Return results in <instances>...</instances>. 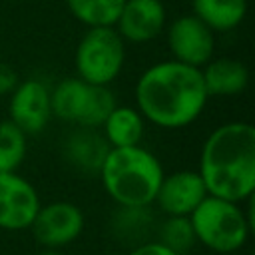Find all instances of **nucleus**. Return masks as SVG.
<instances>
[{"label":"nucleus","instance_id":"nucleus-1","mask_svg":"<svg viewBox=\"0 0 255 255\" xmlns=\"http://www.w3.org/2000/svg\"><path fill=\"white\" fill-rule=\"evenodd\" d=\"M209 104L201 70L161 60L147 66L133 84V106L159 129H183L195 124Z\"/></svg>","mask_w":255,"mask_h":255},{"label":"nucleus","instance_id":"nucleus-2","mask_svg":"<svg viewBox=\"0 0 255 255\" xmlns=\"http://www.w3.org/2000/svg\"><path fill=\"white\" fill-rule=\"evenodd\" d=\"M197 173L207 195L245 203L255 193V126L233 120L215 126L201 143Z\"/></svg>","mask_w":255,"mask_h":255},{"label":"nucleus","instance_id":"nucleus-3","mask_svg":"<svg viewBox=\"0 0 255 255\" xmlns=\"http://www.w3.org/2000/svg\"><path fill=\"white\" fill-rule=\"evenodd\" d=\"M163 173L159 157L139 143L110 147L98 177L118 207H151Z\"/></svg>","mask_w":255,"mask_h":255},{"label":"nucleus","instance_id":"nucleus-4","mask_svg":"<svg viewBox=\"0 0 255 255\" xmlns=\"http://www.w3.org/2000/svg\"><path fill=\"white\" fill-rule=\"evenodd\" d=\"M251 199L249 207H243V203L237 201L205 195L189 215L195 241L221 255L243 249L253 229Z\"/></svg>","mask_w":255,"mask_h":255},{"label":"nucleus","instance_id":"nucleus-5","mask_svg":"<svg viewBox=\"0 0 255 255\" xmlns=\"http://www.w3.org/2000/svg\"><path fill=\"white\" fill-rule=\"evenodd\" d=\"M128 44L114 26L86 28L74 50V70L80 80L92 86L110 88L124 72Z\"/></svg>","mask_w":255,"mask_h":255},{"label":"nucleus","instance_id":"nucleus-6","mask_svg":"<svg viewBox=\"0 0 255 255\" xmlns=\"http://www.w3.org/2000/svg\"><path fill=\"white\" fill-rule=\"evenodd\" d=\"M116 104V94L110 88L86 84L78 76L62 78L50 88L52 118L74 128L100 129Z\"/></svg>","mask_w":255,"mask_h":255},{"label":"nucleus","instance_id":"nucleus-7","mask_svg":"<svg viewBox=\"0 0 255 255\" xmlns=\"http://www.w3.org/2000/svg\"><path fill=\"white\" fill-rule=\"evenodd\" d=\"M163 34L171 60L179 64L201 70L215 56V32L193 14H179L167 20Z\"/></svg>","mask_w":255,"mask_h":255},{"label":"nucleus","instance_id":"nucleus-8","mask_svg":"<svg viewBox=\"0 0 255 255\" xmlns=\"http://www.w3.org/2000/svg\"><path fill=\"white\" fill-rule=\"evenodd\" d=\"M86 225L84 211L72 201H50L40 205L30 229L34 239L46 249H62L74 243Z\"/></svg>","mask_w":255,"mask_h":255},{"label":"nucleus","instance_id":"nucleus-9","mask_svg":"<svg viewBox=\"0 0 255 255\" xmlns=\"http://www.w3.org/2000/svg\"><path fill=\"white\" fill-rule=\"evenodd\" d=\"M8 120L26 135L42 133L52 120L48 84L38 78L20 80L8 96Z\"/></svg>","mask_w":255,"mask_h":255},{"label":"nucleus","instance_id":"nucleus-10","mask_svg":"<svg viewBox=\"0 0 255 255\" xmlns=\"http://www.w3.org/2000/svg\"><path fill=\"white\" fill-rule=\"evenodd\" d=\"M42 201L38 189L18 171L0 173V229H30Z\"/></svg>","mask_w":255,"mask_h":255},{"label":"nucleus","instance_id":"nucleus-11","mask_svg":"<svg viewBox=\"0 0 255 255\" xmlns=\"http://www.w3.org/2000/svg\"><path fill=\"white\" fill-rule=\"evenodd\" d=\"M167 26V8L163 0H126L114 24L126 44H149L157 40Z\"/></svg>","mask_w":255,"mask_h":255},{"label":"nucleus","instance_id":"nucleus-12","mask_svg":"<svg viewBox=\"0 0 255 255\" xmlns=\"http://www.w3.org/2000/svg\"><path fill=\"white\" fill-rule=\"evenodd\" d=\"M205 195H207V189L197 169H177L171 173H163L153 205L163 215L189 217L191 211L203 201Z\"/></svg>","mask_w":255,"mask_h":255},{"label":"nucleus","instance_id":"nucleus-13","mask_svg":"<svg viewBox=\"0 0 255 255\" xmlns=\"http://www.w3.org/2000/svg\"><path fill=\"white\" fill-rule=\"evenodd\" d=\"M110 145L100 129L74 128L62 141V155L70 167L84 175H98Z\"/></svg>","mask_w":255,"mask_h":255},{"label":"nucleus","instance_id":"nucleus-14","mask_svg":"<svg viewBox=\"0 0 255 255\" xmlns=\"http://www.w3.org/2000/svg\"><path fill=\"white\" fill-rule=\"evenodd\" d=\"M201 78L209 98H235L249 86L247 66L231 56H213L201 68Z\"/></svg>","mask_w":255,"mask_h":255},{"label":"nucleus","instance_id":"nucleus-15","mask_svg":"<svg viewBox=\"0 0 255 255\" xmlns=\"http://www.w3.org/2000/svg\"><path fill=\"white\" fill-rule=\"evenodd\" d=\"M145 120L135 110V106L116 104V108L108 114L100 131L110 147H129L139 145L145 137Z\"/></svg>","mask_w":255,"mask_h":255},{"label":"nucleus","instance_id":"nucleus-16","mask_svg":"<svg viewBox=\"0 0 255 255\" xmlns=\"http://www.w3.org/2000/svg\"><path fill=\"white\" fill-rule=\"evenodd\" d=\"M249 12L247 0H191V14L215 34H225L243 24Z\"/></svg>","mask_w":255,"mask_h":255},{"label":"nucleus","instance_id":"nucleus-17","mask_svg":"<svg viewBox=\"0 0 255 255\" xmlns=\"http://www.w3.org/2000/svg\"><path fill=\"white\" fill-rule=\"evenodd\" d=\"M68 12L86 28L114 26L126 0H64Z\"/></svg>","mask_w":255,"mask_h":255},{"label":"nucleus","instance_id":"nucleus-18","mask_svg":"<svg viewBox=\"0 0 255 255\" xmlns=\"http://www.w3.org/2000/svg\"><path fill=\"white\" fill-rule=\"evenodd\" d=\"M114 233L122 237L124 241H147L145 235L153 227V215L149 207H118L114 221H112Z\"/></svg>","mask_w":255,"mask_h":255},{"label":"nucleus","instance_id":"nucleus-19","mask_svg":"<svg viewBox=\"0 0 255 255\" xmlns=\"http://www.w3.org/2000/svg\"><path fill=\"white\" fill-rule=\"evenodd\" d=\"M28 153V135L8 118L0 122V173L18 171Z\"/></svg>","mask_w":255,"mask_h":255},{"label":"nucleus","instance_id":"nucleus-20","mask_svg":"<svg viewBox=\"0 0 255 255\" xmlns=\"http://www.w3.org/2000/svg\"><path fill=\"white\" fill-rule=\"evenodd\" d=\"M157 241L177 255H185L197 243L191 221L183 215H165L157 225Z\"/></svg>","mask_w":255,"mask_h":255},{"label":"nucleus","instance_id":"nucleus-21","mask_svg":"<svg viewBox=\"0 0 255 255\" xmlns=\"http://www.w3.org/2000/svg\"><path fill=\"white\" fill-rule=\"evenodd\" d=\"M126 255H177V253L165 247L163 243H159L157 239H147V241L133 245Z\"/></svg>","mask_w":255,"mask_h":255},{"label":"nucleus","instance_id":"nucleus-22","mask_svg":"<svg viewBox=\"0 0 255 255\" xmlns=\"http://www.w3.org/2000/svg\"><path fill=\"white\" fill-rule=\"evenodd\" d=\"M18 82H20L18 72L12 66L0 62V98H4V96L8 98L12 94V90L16 88Z\"/></svg>","mask_w":255,"mask_h":255},{"label":"nucleus","instance_id":"nucleus-23","mask_svg":"<svg viewBox=\"0 0 255 255\" xmlns=\"http://www.w3.org/2000/svg\"><path fill=\"white\" fill-rule=\"evenodd\" d=\"M38 255H64V253L60 249H46V247H42V251Z\"/></svg>","mask_w":255,"mask_h":255}]
</instances>
